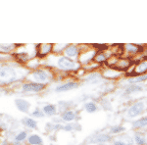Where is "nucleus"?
<instances>
[{
  "instance_id": "16",
  "label": "nucleus",
  "mask_w": 147,
  "mask_h": 145,
  "mask_svg": "<svg viewBox=\"0 0 147 145\" xmlns=\"http://www.w3.org/2000/svg\"><path fill=\"white\" fill-rule=\"evenodd\" d=\"M108 50H109V48L106 49V50H101V51L96 52V55L94 57L93 61L96 62L97 64L106 63V62L108 61V59L113 56V54L108 53Z\"/></svg>"
},
{
  "instance_id": "7",
  "label": "nucleus",
  "mask_w": 147,
  "mask_h": 145,
  "mask_svg": "<svg viewBox=\"0 0 147 145\" xmlns=\"http://www.w3.org/2000/svg\"><path fill=\"white\" fill-rule=\"evenodd\" d=\"M45 88H46L45 84H36V82H32L23 84L22 86H21V90L23 92H34V93L43 91Z\"/></svg>"
},
{
  "instance_id": "22",
  "label": "nucleus",
  "mask_w": 147,
  "mask_h": 145,
  "mask_svg": "<svg viewBox=\"0 0 147 145\" xmlns=\"http://www.w3.org/2000/svg\"><path fill=\"white\" fill-rule=\"evenodd\" d=\"M53 50V45L52 44H40L37 48V54L39 57L48 56V54Z\"/></svg>"
},
{
  "instance_id": "14",
  "label": "nucleus",
  "mask_w": 147,
  "mask_h": 145,
  "mask_svg": "<svg viewBox=\"0 0 147 145\" xmlns=\"http://www.w3.org/2000/svg\"><path fill=\"white\" fill-rule=\"evenodd\" d=\"M95 55H96V51L94 50V49L90 48L89 50L85 51L84 54L80 55V57H79V63L86 65V64H88L90 61L93 60L94 57H95Z\"/></svg>"
},
{
  "instance_id": "31",
  "label": "nucleus",
  "mask_w": 147,
  "mask_h": 145,
  "mask_svg": "<svg viewBox=\"0 0 147 145\" xmlns=\"http://www.w3.org/2000/svg\"><path fill=\"white\" fill-rule=\"evenodd\" d=\"M76 128V125H74L72 123H66V125H64L63 127V129L65 130V132H72Z\"/></svg>"
},
{
  "instance_id": "18",
  "label": "nucleus",
  "mask_w": 147,
  "mask_h": 145,
  "mask_svg": "<svg viewBox=\"0 0 147 145\" xmlns=\"http://www.w3.org/2000/svg\"><path fill=\"white\" fill-rule=\"evenodd\" d=\"M15 105L16 107L18 108L19 111L21 112H24V113H28L30 109V103L28 102V100L26 99H23V98H17L15 100Z\"/></svg>"
},
{
  "instance_id": "26",
  "label": "nucleus",
  "mask_w": 147,
  "mask_h": 145,
  "mask_svg": "<svg viewBox=\"0 0 147 145\" xmlns=\"http://www.w3.org/2000/svg\"><path fill=\"white\" fill-rule=\"evenodd\" d=\"M23 123L25 127H28L30 129H37V122L32 118H30V117L24 118Z\"/></svg>"
},
{
  "instance_id": "5",
  "label": "nucleus",
  "mask_w": 147,
  "mask_h": 145,
  "mask_svg": "<svg viewBox=\"0 0 147 145\" xmlns=\"http://www.w3.org/2000/svg\"><path fill=\"white\" fill-rule=\"evenodd\" d=\"M113 140H114L113 135H111L109 132H107V134H105V132H100V134H94L93 136H91L89 142L92 144L100 145V144H108V143H110V142H112Z\"/></svg>"
},
{
  "instance_id": "6",
  "label": "nucleus",
  "mask_w": 147,
  "mask_h": 145,
  "mask_svg": "<svg viewBox=\"0 0 147 145\" xmlns=\"http://www.w3.org/2000/svg\"><path fill=\"white\" fill-rule=\"evenodd\" d=\"M147 74V59H144L142 61H139L138 63L134 65V70L131 73L125 74L127 77H136V76H142Z\"/></svg>"
},
{
  "instance_id": "30",
  "label": "nucleus",
  "mask_w": 147,
  "mask_h": 145,
  "mask_svg": "<svg viewBox=\"0 0 147 145\" xmlns=\"http://www.w3.org/2000/svg\"><path fill=\"white\" fill-rule=\"evenodd\" d=\"M32 116L34 118H36V119H39V118H43L44 116V113L42 112V110H40L39 108H36L35 110H34L32 112Z\"/></svg>"
},
{
  "instance_id": "27",
  "label": "nucleus",
  "mask_w": 147,
  "mask_h": 145,
  "mask_svg": "<svg viewBox=\"0 0 147 145\" xmlns=\"http://www.w3.org/2000/svg\"><path fill=\"white\" fill-rule=\"evenodd\" d=\"M68 46V44H54L53 45V51L54 54L57 55H61V53H64L66 47Z\"/></svg>"
},
{
  "instance_id": "12",
  "label": "nucleus",
  "mask_w": 147,
  "mask_h": 145,
  "mask_svg": "<svg viewBox=\"0 0 147 145\" xmlns=\"http://www.w3.org/2000/svg\"><path fill=\"white\" fill-rule=\"evenodd\" d=\"M124 47V50L127 52L129 55H136V54L140 53L144 50L143 46L142 45H138V44H134V43H127L125 45H123Z\"/></svg>"
},
{
  "instance_id": "28",
  "label": "nucleus",
  "mask_w": 147,
  "mask_h": 145,
  "mask_svg": "<svg viewBox=\"0 0 147 145\" xmlns=\"http://www.w3.org/2000/svg\"><path fill=\"white\" fill-rule=\"evenodd\" d=\"M15 44H0V52L3 53H9L13 49H15Z\"/></svg>"
},
{
  "instance_id": "21",
  "label": "nucleus",
  "mask_w": 147,
  "mask_h": 145,
  "mask_svg": "<svg viewBox=\"0 0 147 145\" xmlns=\"http://www.w3.org/2000/svg\"><path fill=\"white\" fill-rule=\"evenodd\" d=\"M41 110L44 113V115L48 116V117H53V116L57 115V113H58L57 106L54 105V104H45L42 107Z\"/></svg>"
},
{
  "instance_id": "13",
  "label": "nucleus",
  "mask_w": 147,
  "mask_h": 145,
  "mask_svg": "<svg viewBox=\"0 0 147 145\" xmlns=\"http://www.w3.org/2000/svg\"><path fill=\"white\" fill-rule=\"evenodd\" d=\"M134 142L136 145H147V134L146 132L142 130H136L134 134Z\"/></svg>"
},
{
  "instance_id": "9",
  "label": "nucleus",
  "mask_w": 147,
  "mask_h": 145,
  "mask_svg": "<svg viewBox=\"0 0 147 145\" xmlns=\"http://www.w3.org/2000/svg\"><path fill=\"white\" fill-rule=\"evenodd\" d=\"M80 48L79 45H76V44H68V46L66 47L65 51H64L63 55L68 57L70 59H75L79 58L80 57Z\"/></svg>"
},
{
  "instance_id": "20",
  "label": "nucleus",
  "mask_w": 147,
  "mask_h": 145,
  "mask_svg": "<svg viewBox=\"0 0 147 145\" xmlns=\"http://www.w3.org/2000/svg\"><path fill=\"white\" fill-rule=\"evenodd\" d=\"M145 82H147V74L142 76H136V77H129L125 80L127 84H142Z\"/></svg>"
},
{
  "instance_id": "11",
  "label": "nucleus",
  "mask_w": 147,
  "mask_h": 145,
  "mask_svg": "<svg viewBox=\"0 0 147 145\" xmlns=\"http://www.w3.org/2000/svg\"><path fill=\"white\" fill-rule=\"evenodd\" d=\"M144 89L145 86L143 84H127L123 89V93L125 95H132L144 91Z\"/></svg>"
},
{
  "instance_id": "29",
  "label": "nucleus",
  "mask_w": 147,
  "mask_h": 145,
  "mask_svg": "<svg viewBox=\"0 0 147 145\" xmlns=\"http://www.w3.org/2000/svg\"><path fill=\"white\" fill-rule=\"evenodd\" d=\"M28 135L27 132H21L15 136V140L17 142H22V141H25L26 139H28Z\"/></svg>"
},
{
  "instance_id": "10",
  "label": "nucleus",
  "mask_w": 147,
  "mask_h": 145,
  "mask_svg": "<svg viewBox=\"0 0 147 145\" xmlns=\"http://www.w3.org/2000/svg\"><path fill=\"white\" fill-rule=\"evenodd\" d=\"M80 86V84L77 82H64V84H61L54 88V91L55 92H67V91H71V90H74Z\"/></svg>"
},
{
  "instance_id": "32",
  "label": "nucleus",
  "mask_w": 147,
  "mask_h": 145,
  "mask_svg": "<svg viewBox=\"0 0 147 145\" xmlns=\"http://www.w3.org/2000/svg\"><path fill=\"white\" fill-rule=\"evenodd\" d=\"M112 145H129V144H127V142H125L123 139L117 137V138H115L112 141Z\"/></svg>"
},
{
  "instance_id": "17",
  "label": "nucleus",
  "mask_w": 147,
  "mask_h": 145,
  "mask_svg": "<svg viewBox=\"0 0 147 145\" xmlns=\"http://www.w3.org/2000/svg\"><path fill=\"white\" fill-rule=\"evenodd\" d=\"M131 127L134 130H142L147 127V116H142L131 123Z\"/></svg>"
},
{
  "instance_id": "33",
  "label": "nucleus",
  "mask_w": 147,
  "mask_h": 145,
  "mask_svg": "<svg viewBox=\"0 0 147 145\" xmlns=\"http://www.w3.org/2000/svg\"><path fill=\"white\" fill-rule=\"evenodd\" d=\"M8 57H6L5 55H2V54H0V61L2 60H5V59H7Z\"/></svg>"
},
{
  "instance_id": "2",
  "label": "nucleus",
  "mask_w": 147,
  "mask_h": 145,
  "mask_svg": "<svg viewBox=\"0 0 147 145\" xmlns=\"http://www.w3.org/2000/svg\"><path fill=\"white\" fill-rule=\"evenodd\" d=\"M27 71L12 65L0 66V84H9L25 77Z\"/></svg>"
},
{
  "instance_id": "1",
  "label": "nucleus",
  "mask_w": 147,
  "mask_h": 145,
  "mask_svg": "<svg viewBox=\"0 0 147 145\" xmlns=\"http://www.w3.org/2000/svg\"><path fill=\"white\" fill-rule=\"evenodd\" d=\"M43 63L44 65L55 68L59 71H64V72H75L80 67L79 62L64 55H57V54L48 55Z\"/></svg>"
},
{
  "instance_id": "3",
  "label": "nucleus",
  "mask_w": 147,
  "mask_h": 145,
  "mask_svg": "<svg viewBox=\"0 0 147 145\" xmlns=\"http://www.w3.org/2000/svg\"><path fill=\"white\" fill-rule=\"evenodd\" d=\"M27 78L32 82L46 85L53 80V73L47 69H36L32 73L28 74Z\"/></svg>"
},
{
  "instance_id": "15",
  "label": "nucleus",
  "mask_w": 147,
  "mask_h": 145,
  "mask_svg": "<svg viewBox=\"0 0 147 145\" xmlns=\"http://www.w3.org/2000/svg\"><path fill=\"white\" fill-rule=\"evenodd\" d=\"M102 76H103L104 78L106 80H117L121 76L123 75L122 72L118 70H115L113 68H109L108 70H105V71H102Z\"/></svg>"
},
{
  "instance_id": "8",
  "label": "nucleus",
  "mask_w": 147,
  "mask_h": 145,
  "mask_svg": "<svg viewBox=\"0 0 147 145\" xmlns=\"http://www.w3.org/2000/svg\"><path fill=\"white\" fill-rule=\"evenodd\" d=\"M105 78L100 72H90L84 78V82L86 84H102Z\"/></svg>"
},
{
  "instance_id": "24",
  "label": "nucleus",
  "mask_w": 147,
  "mask_h": 145,
  "mask_svg": "<svg viewBox=\"0 0 147 145\" xmlns=\"http://www.w3.org/2000/svg\"><path fill=\"white\" fill-rule=\"evenodd\" d=\"M27 140L30 145H44V141L42 137L36 134H30Z\"/></svg>"
},
{
  "instance_id": "25",
  "label": "nucleus",
  "mask_w": 147,
  "mask_h": 145,
  "mask_svg": "<svg viewBox=\"0 0 147 145\" xmlns=\"http://www.w3.org/2000/svg\"><path fill=\"white\" fill-rule=\"evenodd\" d=\"M127 130L124 125H111L110 128H109V134L111 135H119L121 134H124V132Z\"/></svg>"
},
{
  "instance_id": "23",
  "label": "nucleus",
  "mask_w": 147,
  "mask_h": 145,
  "mask_svg": "<svg viewBox=\"0 0 147 145\" xmlns=\"http://www.w3.org/2000/svg\"><path fill=\"white\" fill-rule=\"evenodd\" d=\"M84 109L86 113L94 114L99 110V106L95 101H87L84 104Z\"/></svg>"
},
{
  "instance_id": "19",
  "label": "nucleus",
  "mask_w": 147,
  "mask_h": 145,
  "mask_svg": "<svg viewBox=\"0 0 147 145\" xmlns=\"http://www.w3.org/2000/svg\"><path fill=\"white\" fill-rule=\"evenodd\" d=\"M77 118H78L77 112L74 110H67L61 114V119H62V121L67 123H73Z\"/></svg>"
},
{
  "instance_id": "4",
  "label": "nucleus",
  "mask_w": 147,
  "mask_h": 145,
  "mask_svg": "<svg viewBox=\"0 0 147 145\" xmlns=\"http://www.w3.org/2000/svg\"><path fill=\"white\" fill-rule=\"evenodd\" d=\"M147 109V99H139L136 102H134L132 104H130L129 108L125 112V117L129 120L131 119L137 118L139 116H141Z\"/></svg>"
}]
</instances>
